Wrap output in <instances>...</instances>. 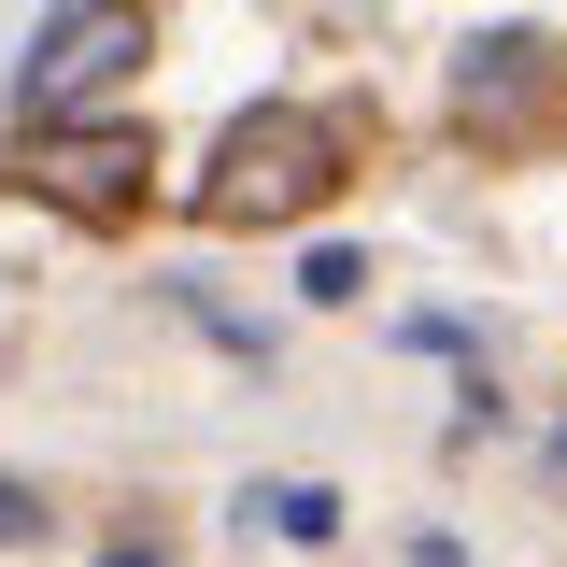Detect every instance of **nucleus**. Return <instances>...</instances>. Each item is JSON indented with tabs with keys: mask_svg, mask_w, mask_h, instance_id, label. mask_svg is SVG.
Segmentation results:
<instances>
[{
	"mask_svg": "<svg viewBox=\"0 0 567 567\" xmlns=\"http://www.w3.org/2000/svg\"><path fill=\"white\" fill-rule=\"evenodd\" d=\"M327 185H341V142L312 128L298 100H270V114H241V128L213 142L199 213H213V227H284V213H312Z\"/></svg>",
	"mask_w": 567,
	"mask_h": 567,
	"instance_id": "nucleus-1",
	"label": "nucleus"
},
{
	"mask_svg": "<svg viewBox=\"0 0 567 567\" xmlns=\"http://www.w3.org/2000/svg\"><path fill=\"white\" fill-rule=\"evenodd\" d=\"M142 43H156V29H142L128 0H71L58 29L29 43V71H14V114L43 128V114H71V100H100V85H128V71H142Z\"/></svg>",
	"mask_w": 567,
	"mask_h": 567,
	"instance_id": "nucleus-2",
	"label": "nucleus"
},
{
	"mask_svg": "<svg viewBox=\"0 0 567 567\" xmlns=\"http://www.w3.org/2000/svg\"><path fill=\"white\" fill-rule=\"evenodd\" d=\"M142 171H156L142 128H58V114H43V156H29V185H43L58 213H128Z\"/></svg>",
	"mask_w": 567,
	"mask_h": 567,
	"instance_id": "nucleus-3",
	"label": "nucleus"
},
{
	"mask_svg": "<svg viewBox=\"0 0 567 567\" xmlns=\"http://www.w3.org/2000/svg\"><path fill=\"white\" fill-rule=\"evenodd\" d=\"M241 539H298V554H327V539H341V496H327V483H256V496H241Z\"/></svg>",
	"mask_w": 567,
	"mask_h": 567,
	"instance_id": "nucleus-4",
	"label": "nucleus"
},
{
	"mask_svg": "<svg viewBox=\"0 0 567 567\" xmlns=\"http://www.w3.org/2000/svg\"><path fill=\"white\" fill-rule=\"evenodd\" d=\"M454 100H468L483 128H511V114L539 100V43H468V71H454Z\"/></svg>",
	"mask_w": 567,
	"mask_h": 567,
	"instance_id": "nucleus-5",
	"label": "nucleus"
},
{
	"mask_svg": "<svg viewBox=\"0 0 567 567\" xmlns=\"http://www.w3.org/2000/svg\"><path fill=\"white\" fill-rule=\"evenodd\" d=\"M354 284H369V270H354V256H341V241H327V256H298V298H327V312H341V298H354Z\"/></svg>",
	"mask_w": 567,
	"mask_h": 567,
	"instance_id": "nucleus-6",
	"label": "nucleus"
},
{
	"mask_svg": "<svg viewBox=\"0 0 567 567\" xmlns=\"http://www.w3.org/2000/svg\"><path fill=\"white\" fill-rule=\"evenodd\" d=\"M0 539H43V496L29 483H0Z\"/></svg>",
	"mask_w": 567,
	"mask_h": 567,
	"instance_id": "nucleus-7",
	"label": "nucleus"
}]
</instances>
